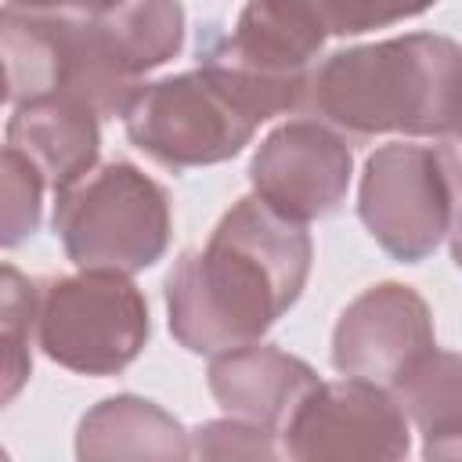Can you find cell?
I'll use <instances>...</instances> for the list:
<instances>
[{
	"label": "cell",
	"instance_id": "1",
	"mask_svg": "<svg viewBox=\"0 0 462 462\" xmlns=\"http://www.w3.org/2000/svg\"><path fill=\"white\" fill-rule=\"evenodd\" d=\"M310 274V235L271 209L260 195L238 199L202 249L180 253L166 274V314L173 339L217 357L256 343L303 292Z\"/></svg>",
	"mask_w": 462,
	"mask_h": 462
},
{
	"label": "cell",
	"instance_id": "2",
	"mask_svg": "<svg viewBox=\"0 0 462 462\" xmlns=\"http://www.w3.org/2000/svg\"><path fill=\"white\" fill-rule=\"evenodd\" d=\"M4 97H72L101 119L123 116L141 76L184 47L180 0H123L105 14H36L4 7Z\"/></svg>",
	"mask_w": 462,
	"mask_h": 462
},
{
	"label": "cell",
	"instance_id": "3",
	"mask_svg": "<svg viewBox=\"0 0 462 462\" xmlns=\"http://www.w3.org/2000/svg\"><path fill=\"white\" fill-rule=\"evenodd\" d=\"M307 105L361 137H448L462 126V47L437 32H408L336 51L310 72Z\"/></svg>",
	"mask_w": 462,
	"mask_h": 462
},
{
	"label": "cell",
	"instance_id": "4",
	"mask_svg": "<svg viewBox=\"0 0 462 462\" xmlns=\"http://www.w3.org/2000/svg\"><path fill=\"white\" fill-rule=\"evenodd\" d=\"M307 79L263 76L217 54L191 72L141 83L123 126L144 155L170 170L213 166L238 155L260 123L303 105Z\"/></svg>",
	"mask_w": 462,
	"mask_h": 462
},
{
	"label": "cell",
	"instance_id": "5",
	"mask_svg": "<svg viewBox=\"0 0 462 462\" xmlns=\"http://www.w3.org/2000/svg\"><path fill=\"white\" fill-rule=\"evenodd\" d=\"M54 231L79 271L137 274L170 245V199L134 162H105L54 195Z\"/></svg>",
	"mask_w": 462,
	"mask_h": 462
},
{
	"label": "cell",
	"instance_id": "6",
	"mask_svg": "<svg viewBox=\"0 0 462 462\" xmlns=\"http://www.w3.org/2000/svg\"><path fill=\"white\" fill-rule=\"evenodd\" d=\"M148 300L116 271L47 278L36 303L40 350L79 375H116L148 343Z\"/></svg>",
	"mask_w": 462,
	"mask_h": 462
},
{
	"label": "cell",
	"instance_id": "7",
	"mask_svg": "<svg viewBox=\"0 0 462 462\" xmlns=\"http://www.w3.org/2000/svg\"><path fill=\"white\" fill-rule=\"evenodd\" d=\"M357 217L393 260H426L451 227V184L440 152L404 141L375 148L361 173Z\"/></svg>",
	"mask_w": 462,
	"mask_h": 462
},
{
	"label": "cell",
	"instance_id": "8",
	"mask_svg": "<svg viewBox=\"0 0 462 462\" xmlns=\"http://www.w3.org/2000/svg\"><path fill=\"white\" fill-rule=\"evenodd\" d=\"M282 451L300 462L318 458H383L408 455V415L393 390L346 375L318 383L282 430Z\"/></svg>",
	"mask_w": 462,
	"mask_h": 462
},
{
	"label": "cell",
	"instance_id": "9",
	"mask_svg": "<svg viewBox=\"0 0 462 462\" xmlns=\"http://www.w3.org/2000/svg\"><path fill=\"white\" fill-rule=\"evenodd\" d=\"M350 148L325 119L274 126L249 162L253 191L282 217L307 224L339 209L350 188Z\"/></svg>",
	"mask_w": 462,
	"mask_h": 462
},
{
	"label": "cell",
	"instance_id": "10",
	"mask_svg": "<svg viewBox=\"0 0 462 462\" xmlns=\"http://www.w3.org/2000/svg\"><path fill=\"white\" fill-rule=\"evenodd\" d=\"M433 339V314L426 300L401 282H379L346 303L332 328V365L343 375L393 390L401 375L419 365Z\"/></svg>",
	"mask_w": 462,
	"mask_h": 462
},
{
	"label": "cell",
	"instance_id": "11",
	"mask_svg": "<svg viewBox=\"0 0 462 462\" xmlns=\"http://www.w3.org/2000/svg\"><path fill=\"white\" fill-rule=\"evenodd\" d=\"M206 383L227 415L256 422L271 433H282L292 411L300 408V401L321 379L307 361L256 339V343L217 354L209 361Z\"/></svg>",
	"mask_w": 462,
	"mask_h": 462
},
{
	"label": "cell",
	"instance_id": "12",
	"mask_svg": "<svg viewBox=\"0 0 462 462\" xmlns=\"http://www.w3.org/2000/svg\"><path fill=\"white\" fill-rule=\"evenodd\" d=\"M101 116L72 97H36L14 105L7 119V148L25 155L54 195L94 170L101 148Z\"/></svg>",
	"mask_w": 462,
	"mask_h": 462
},
{
	"label": "cell",
	"instance_id": "13",
	"mask_svg": "<svg viewBox=\"0 0 462 462\" xmlns=\"http://www.w3.org/2000/svg\"><path fill=\"white\" fill-rule=\"evenodd\" d=\"M328 32L321 0H249L235 22L224 58L263 76L303 79Z\"/></svg>",
	"mask_w": 462,
	"mask_h": 462
},
{
	"label": "cell",
	"instance_id": "14",
	"mask_svg": "<svg viewBox=\"0 0 462 462\" xmlns=\"http://www.w3.org/2000/svg\"><path fill=\"white\" fill-rule=\"evenodd\" d=\"M76 455L79 458H188L191 433H184L180 422L159 404L134 393H116L94 404L79 419Z\"/></svg>",
	"mask_w": 462,
	"mask_h": 462
},
{
	"label": "cell",
	"instance_id": "15",
	"mask_svg": "<svg viewBox=\"0 0 462 462\" xmlns=\"http://www.w3.org/2000/svg\"><path fill=\"white\" fill-rule=\"evenodd\" d=\"M404 415L422 433L426 458H462V357L430 350L393 386Z\"/></svg>",
	"mask_w": 462,
	"mask_h": 462
},
{
	"label": "cell",
	"instance_id": "16",
	"mask_svg": "<svg viewBox=\"0 0 462 462\" xmlns=\"http://www.w3.org/2000/svg\"><path fill=\"white\" fill-rule=\"evenodd\" d=\"M36 303H40V289L22 278L11 263H4V401H11L18 393V386L25 383L29 368H32V354H29V336L36 328Z\"/></svg>",
	"mask_w": 462,
	"mask_h": 462
},
{
	"label": "cell",
	"instance_id": "17",
	"mask_svg": "<svg viewBox=\"0 0 462 462\" xmlns=\"http://www.w3.org/2000/svg\"><path fill=\"white\" fill-rule=\"evenodd\" d=\"M43 191H47L43 173L14 148H4V235L0 242L7 249L25 242L40 227Z\"/></svg>",
	"mask_w": 462,
	"mask_h": 462
},
{
	"label": "cell",
	"instance_id": "18",
	"mask_svg": "<svg viewBox=\"0 0 462 462\" xmlns=\"http://www.w3.org/2000/svg\"><path fill=\"white\" fill-rule=\"evenodd\" d=\"M191 455L199 458H278L274 433L245 419H217L191 433Z\"/></svg>",
	"mask_w": 462,
	"mask_h": 462
},
{
	"label": "cell",
	"instance_id": "19",
	"mask_svg": "<svg viewBox=\"0 0 462 462\" xmlns=\"http://www.w3.org/2000/svg\"><path fill=\"white\" fill-rule=\"evenodd\" d=\"M437 0H321L332 36H357L422 14Z\"/></svg>",
	"mask_w": 462,
	"mask_h": 462
},
{
	"label": "cell",
	"instance_id": "20",
	"mask_svg": "<svg viewBox=\"0 0 462 462\" xmlns=\"http://www.w3.org/2000/svg\"><path fill=\"white\" fill-rule=\"evenodd\" d=\"M437 152H440V162H444L448 184H451V227H448L451 260L462 267V126L451 130L448 137H440Z\"/></svg>",
	"mask_w": 462,
	"mask_h": 462
},
{
	"label": "cell",
	"instance_id": "21",
	"mask_svg": "<svg viewBox=\"0 0 462 462\" xmlns=\"http://www.w3.org/2000/svg\"><path fill=\"white\" fill-rule=\"evenodd\" d=\"M123 0H7V7L36 14H105Z\"/></svg>",
	"mask_w": 462,
	"mask_h": 462
}]
</instances>
